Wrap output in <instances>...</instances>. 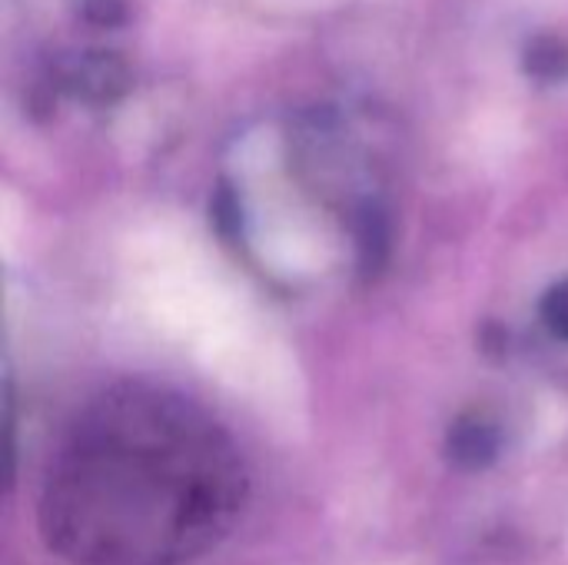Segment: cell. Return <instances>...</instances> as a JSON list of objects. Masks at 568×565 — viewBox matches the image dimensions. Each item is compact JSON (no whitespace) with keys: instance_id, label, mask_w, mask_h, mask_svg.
I'll use <instances>...</instances> for the list:
<instances>
[{"instance_id":"6da1fadb","label":"cell","mask_w":568,"mask_h":565,"mask_svg":"<svg viewBox=\"0 0 568 565\" xmlns=\"http://www.w3.org/2000/svg\"><path fill=\"white\" fill-rule=\"evenodd\" d=\"M243 503L230 436L183 400L133 390L77 423L37 516L70 565H186L230 536Z\"/></svg>"},{"instance_id":"7a4b0ae2","label":"cell","mask_w":568,"mask_h":565,"mask_svg":"<svg viewBox=\"0 0 568 565\" xmlns=\"http://www.w3.org/2000/svg\"><path fill=\"white\" fill-rule=\"evenodd\" d=\"M453 456L463 463V466H486L493 456H496V433L483 423H463L456 433H453Z\"/></svg>"},{"instance_id":"3957f363","label":"cell","mask_w":568,"mask_h":565,"mask_svg":"<svg viewBox=\"0 0 568 565\" xmlns=\"http://www.w3.org/2000/svg\"><path fill=\"white\" fill-rule=\"evenodd\" d=\"M549 320H552V326H556L559 333H566L568 336V290L552 296V303H549Z\"/></svg>"}]
</instances>
